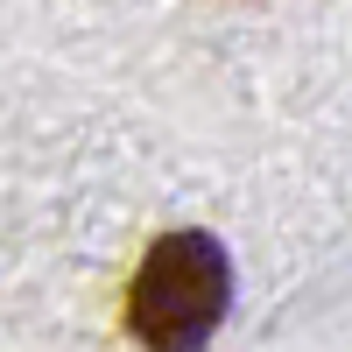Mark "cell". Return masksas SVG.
<instances>
[{
	"label": "cell",
	"instance_id": "6da1fadb",
	"mask_svg": "<svg viewBox=\"0 0 352 352\" xmlns=\"http://www.w3.org/2000/svg\"><path fill=\"white\" fill-rule=\"evenodd\" d=\"M226 254L204 232H169L148 247L134 275V331L155 352H197L212 338V324L226 317Z\"/></svg>",
	"mask_w": 352,
	"mask_h": 352
}]
</instances>
